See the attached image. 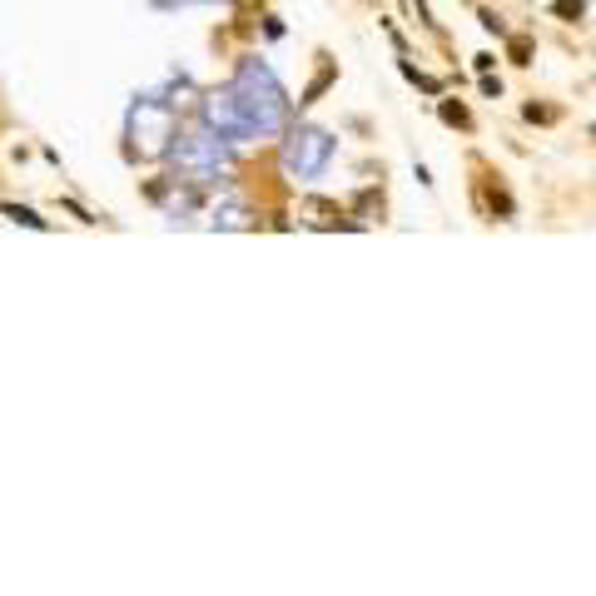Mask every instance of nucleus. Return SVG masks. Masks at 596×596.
Returning <instances> with one entry per match:
<instances>
[{
	"label": "nucleus",
	"mask_w": 596,
	"mask_h": 596,
	"mask_svg": "<svg viewBox=\"0 0 596 596\" xmlns=\"http://www.w3.org/2000/svg\"><path fill=\"white\" fill-rule=\"evenodd\" d=\"M527 119H557V109H547V104H527Z\"/></svg>",
	"instance_id": "nucleus-4"
},
{
	"label": "nucleus",
	"mask_w": 596,
	"mask_h": 596,
	"mask_svg": "<svg viewBox=\"0 0 596 596\" xmlns=\"http://www.w3.org/2000/svg\"><path fill=\"white\" fill-rule=\"evenodd\" d=\"M552 10H557L562 20H582V15H587V5H582V0H557Z\"/></svg>",
	"instance_id": "nucleus-1"
},
{
	"label": "nucleus",
	"mask_w": 596,
	"mask_h": 596,
	"mask_svg": "<svg viewBox=\"0 0 596 596\" xmlns=\"http://www.w3.org/2000/svg\"><path fill=\"white\" fill-rule=\"evenodd\" d=\"M442 119H447V124H467V109H462V104H442Z\"/></svg>",
	"instance_id": "nucleus-2"
},
{
	"label": "nucleus",
	"mask_w": 596,
	"mask_h": 596,
	"mask_svg": "<svg viewBox=\"0 0 596 596\" xmlns=\"http://www.w3.org/2000/svg\"><path fill=\"white\" fill-rule=\"evenodd\" d=\"M527 55H532V45H527V40H512V60L527 65Z\"/></svg>",
	"instance_id": "nucleus-3"
}]
</instances>
